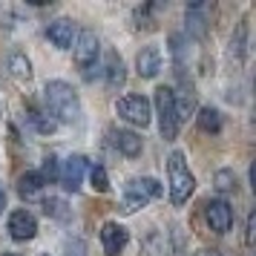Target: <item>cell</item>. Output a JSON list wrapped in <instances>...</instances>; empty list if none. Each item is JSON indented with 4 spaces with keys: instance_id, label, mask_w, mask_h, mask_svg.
<instances>
[{
    "instance_id": "cell-1",
    "label": "cell",
    "mask_w": 256,
    "mask_h": 256,
    "mask_svg": "<svg viewBox=\"0 0 256 256\" xmlns=\"http://www.w3.org/2000/svg\"><path fill=\"white\" fill-rule=\"evenodd\" d=\"M44 101H46V110L55 116V121H64V124H72L81 116V101L72 90L70 84L64 81H49L46 90H44Z\"/></svg>"
},
{
    "instance_id": "cell-2",
    "label": "cell",
    "mask_w": 256,
    "mask_h": 256,
    "mask_svg": "<svg viewBox=\"0 0 256 256\" xmlns=\"http://www.w3.org/2000/svg\"><path fill=\"white\" fill-rule=\"evenodd\" d=\"M167 178H170V202L176 208H182L187 198L193 196V190H196V178L187 170V162L182 152H170V158H167Z\"/></svg>"
},
{
    "instance_id": "cell-3",
    "label": "cell",
    "mask_w": 256,
    "mask_h": 256,
    "mask_svg": "<svg viewBox=\"0 0 256 256\" xmlns=\"http://www.w3.org/2000/svg\"><path fill=\"white\" fill-rule=\"evenodd\" d=\"M158 196H162V184L156 178H130L124 187V198H121V213H136Z\"/></svg>"
},
{
    "instance_id": "cell-4",
    "label": "cell",
    "mask_w": 256,
    "mask_h": 256,
    "mask_svg": "<svg viewBox=\"0 0 256 256\" xmlns=\"http://www.w3.org/2000/svg\"><path fill=\"white\" fill-rule=\"evenodd\" d=\"M156 110H158V130L164 141H173L178 132V116H176V92L170 86L156 90Z\"/></svg>"
},
{
    "instance_id": "cell-5",
    "label": "cell",
    "mask_w": 256,
    "mask_h": 256,
    "mask_svg": "<svg viewBox=\"0 0 256 256\" xmlns=\"http://www.w3.org/2000/svg\"><path fill=\"white\" fill-rule=\"evenodd\" d=\"M116 112L124 121L136 124V127H147L150 124V101L144 95H124V98H118Z\"/></svg>"
},
{
    "instance_id": "cell-6",
    "label": "cell",
    "mask_w": 256,
    "mask_h": 256,
    "mask_svg": "<svg viewBox=\"0 0 256 256\" xmlns=\"http://www.w3.org/2000/svg\"><path fill=\"white\" fill-rule=\"evenodd\" d=\"M98 52H101V44H98V38L92 32H78L75 38V44H72V55H75V64H78V70H84V75L92 70L95 64H98Z\"/></svg>"
},
{
    "instance_id": "cell-7",
    "label": "cell",
    "mask_w": 256,
    "mask_h": 256,
    "mask_svg": "<svg viewBox=\"0 0 256 256\" xmlns=\"http://www.w3.org/2000/svg\"><path fill=\"white\" fill-rule=\"evenodd\" d=\"M204 219H208L210 230L216 233H228L233 224V208L224 202V198H210L204 204Z\"/></svg>"
},
{
    "instance_id": "cell-8",
    "label": "cell",
    "mask_w": 256,
    "mask_h": 256,
    "mask_svg": "<svg viewBox=\"0 0 256 256\" xmlns=\"http://www.w3.org/2000/svg\"><path fill=\"white\" fill-rule=\"evenodd\" d=\"M86 170H90V164H86V158H84V156H70V158L64 162V167H60L58 182L64 184V190L78 193V190H81V182H84V173H86Z\"/></svg>"
},
{
    "instance_id": "cell-9",
    "label": "cell",
    "mask_w": 256,
    "mask_h": 256,
    "mask_svg": "<svg viewBox=\"0 0 256 256\" xmlns=\"http://www.w3.org/2000/svg\"><path fill=\"white\" fill-rule=\"evenodd\" d=\"M9 233L18 242H29V239H35V233H38V219L29 210H14L9 216Z\"/></svg>"
},
{
    "instance_id": "cell-10",
    "label": "cell",
    "mask_w": 256,
    "mask_h": 256,
    "mask_svg": "<svg viewBox=\"0 0 256 256\" xmlns=\"http://www.w3.org/2000/svg\"><path fill=\"white\" fill-rule=\"evenodd\" d=\"M127 228H121L118 222H106L101 228V244H104L106 256H118L124 248H127Z\"/></svg>"
},
{
    "instance_id": "cell-11",
    "label": "cell",
    "mask_w": 256,
    "mask_h": 256,
    "mask_svg": "<svg viewBox=\"0 0 256 256\" xmlns=\"http://www.w3.org/2000/svg\"><path fill=\"white\" fill-rule=\"evenodd\" d=\"M46 38L52 40V46H58V49H72L75 38H78V29H75V24H72V20L60 18V20H55V24H49Z\"/></svg>"
},
{
    "instance_id": "cell-12",
    "label": "cell",
    "mask_w": 256,
    "mask_h": 256,
    "mask_svg": "<svg viewBox=\"0 0 256 256\" xmlns=\"http://www.w3.org/2000/svg\"><path fill=\"white\" fill-rule=\"evenodd\" d=\"M136 66H138V75L141 78H156L158 70H162V52L158 46H144L136 58Z\"/></svg>"
},
{
    "instance_id": "cell-13",
    "label": "cell",
    "mask_w": 256,
    "mask_h": 256,
    "mask_svg": "<svg viewBox=\"0 0 256 256\" xmlns=\"http://www.w3.org/2000/svg\"><path fill=\"white\" fill-rule=\"evenodd\" d=\"M204 29H208V3L187 6V32L193 38H204Z\"/></svg>"
},
{
    "instance_id": "cell-14",
    "label": "cell",
    "mask_w": 256,
    "mask_h": 256,
    "mask_svg": "<svg viewBox=\"0 0 256 256\" xmlns=\"http://www.w3.org/2000/svg\"><path fill=\"white\" fill-rule=\"evenodd\" d=\"M112 144H116L118 152H124L127 158H136V156H141V138L136 136V132H130V130H118V132H112Z\"/></svg>"
},
{
    "instance_id": "cell-15",
    "label": "cell",
    "mask_w": 256,
    "mask_h": 256,
    "mask_svg": "<svg viewBox=\"0 0 256 256\" xmlns=\"http://www.w3.org/2000/svg\"><path fill=\"white\" fill-rule=\"evenodd\" d=\"M40 190H44V178H40L38 173L20 176V182H18V193H20L24 198H35Z\"/></svg>"
},
{
    "instance_id": "cell-16",
    "label": "cell",
    "mask_w": 256,
    "mask_h": 256,
    "mask_svg": "<svg viewBox=\"0 0 256 256\" xmlns=\"http://www.w3.org/2000/svg\"><path fill=\"white\" fill-rule=\"evenodd\" d=\"M198 130H204V132H219V130H222L219 110H210V106L198 110Z\"/></svg>"
},
{
    "instance_id": "cell-17",
    "label": "cell",
    "mask_w": 256,
    "mask_h": 256,
    "mask_svg": "<svg viewBox=\"0 0 256 256\" xmlns=\"http://www.w3.org/2000/svg\"><path fill=\"white\" fill-rule=\"evenodd\" d=\"M106 84H110L112 90L124 84V64H121V58H116V55H110V64H106Z\"/></svg>"
},
{
    "instance_id": "cell-18",
    "label": "cell",
    "mask_w": 256,
    "mask_h": 256,
    "mask_svg": "<svg viewBox=\"0 0 256 256\" xmlns=\"http://www.w3.org/2000/svg\"><path fill=\"white\" fill-rule=\"evenodd\" d=\"M40 178H44V184H52V182H58V176H60V167H58V158L55 156H46L44 158V167H40Z\"/></svg>"
},
{
    "instance_id": "cell-19",
    "label": "cell",
    "mask_w": 256,
    "mask_h": 256,
    "mask_svg": "<svg viewBox=\"0 0 256 256\" xmlns=\"http://www.w3.org/2000/svg\"><path fill=\"white\" fill-rule=\"evenodd\" d=\"M32 124H35L40 132H55V127H58V121L55 118H49V112H40V110H32Z\"/></svg>"
},
{
    "instance_id": "cell-20",
    "label": "cell",
    "mask_w": 256,
    "mask_h": 256,
    "mask_svg": "<svg viewBox=\"0 0 256 256\" xmlns=\"http://www.w3.org/2000/svg\"><path fill=\"white\" fill-rule=\"evenodd\" d=\"M90 182H92V187L98 190V193H106V190H110V178H106V170L101 167V164L90 167Z\"/></svg>"
},
{
    "instance_id": "cell-21",
    "label": "cell",
    "mask_w": 256,
    "mask_h": 256,
    "mask_svg": "<svg viewBox=\"0 0 256 256\" xmlns=\"http://www.w3.org/2000/svg\"><path fill=\"white\" fill-rule=\"evenodd\" d=\"M9 70H12L14 78H29V75H32L29 60H26L24 55H12V58H9Z\"/></svg>"
},
{
    "instance_id": "cell-22",
    "label": "cell",
    "mask_w": 256,
    "mask_h": 256,
    "mask_svg": "<svg viewBox=\"0 0 256 256\" xmlns=\"http://www.w3.org/2000/svg\"><path fill=\"white\" fill-rule=\"evenodd\" d=\"M233 187H236L233 170H219V173H216V190H219V193H230Z\"/></svg>"
},
{
    "instance_id": "cell-23",
    "label": "cell",
    "mask_w": 256,
    "mask_h": 256,
    "mask_svg": "<svg viewBox=\"0 0 256 256\" xmlns=\"http://www.w3.org/2000/svg\"><path fill=\"white\" fill-rule=\"evenodd\" d=\"M44 208H46L49 216H58V219H66V216H70V210H66V204H64L60 198H49Z\"/></svg>"
},
{
    "instance_id": "cell-24",
    "label": "cell",
    "mask_w": 256,
    "mask_h": 256,
    "mask_svg": "<svg viewBox=\"0 0 256 256\" xmlns=\"http://www.w3.org/2000/svg\"><path fill=\"white\" fill-rule=\"evenodd\" d=\"M196 256H224V254H222V250H216V248H202Z\"/></svg>"
},
{
    "instance_id": "cell-25",
    "label": "cell",
    "mask_w": 256,
    "mask_h": 256,
    "mask_svg": "<svg viewBox=\"0 0 256 256\" xmlns=\"http://www.w3.org/2000/svg\"><path fill=\"white\" fill-rule=\"evenodd\" d=\"M3 208H6V190L0 187V213H3Z\"/></svg>"
},
{
    "instance_id": "cell-26",
    "label": "cell",
    "mask_w": 256,
    "mask_h": 256,
    "mask_svg": "<svg viewBox=\"0 0 256 256\" xmlns=\"http://www.w3.org/2000/svg\"><path fill=\"white\" fill-rule=\"evenodd\" d=\"M3 256H20V254H3Z\"/></svg>"
}]
</instances>
